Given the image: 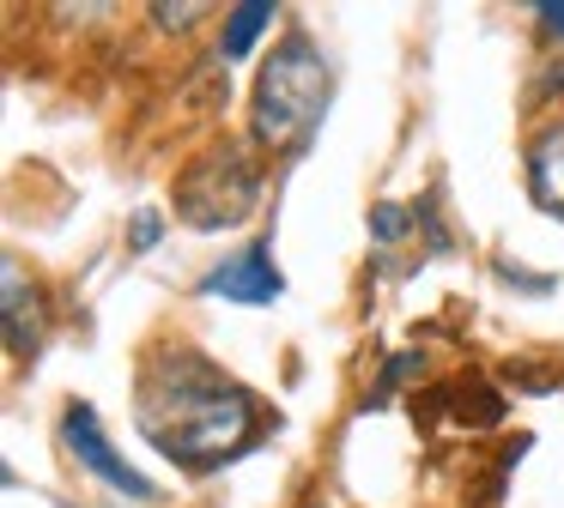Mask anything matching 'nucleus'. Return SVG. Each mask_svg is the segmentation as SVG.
I'll return each instance as SVG.
<instances>
[{"label":"nucleus","instance_id":"nucleus-5","mask_svg":"<svg viewBox=\"0 0 564 508\" xmlns=\"http://www.w3.org/2000/svg\"><path fill=\"white\" fill-rule=\"evenodd\" d=\"M200 290H207V297H225V302L261 309V302H273L285 290V278H280V261H273L268 242H249V249H237L231 261L213 266V273L200 278Z\"/></svg>","mask_w":564,"mask_h":508},{"label":"nucleus","instance_id":"nucleus-12","mask_svg":"<svg viewBox=\"0 0 564 508\" xmlns=\"http://www.w3.org/2000/svg\"><path fill=\"white\" fill-rule=\"evenodd\" d=\"M159 230H164L159 218H152V212H140V218H134V249H152V242H159Z\"/></svg>","mask_w":564,"mask_h":508},{"label":"nucleus","instance_id":"nucleus-6","mask_svg":"<svg viewBox=\"0 0 564 508\" xmlns=\"http://www.w3.org/2000/svg\"><path fill=\"white\" fill-rule=\"evenodd\" d=\"M528 194L564 218V121H546L528 140Z\"/></svg>","mask_w":564,"mask_h":508},{"label":"nucleus","instance_id":"nucleus-7","mask_svg":"<svg viewBox=\"0 0 564 508\" xmlns=\"http://www.w3.org/2000/svg\"><path fill=\"white\" fill-rule=\"evenodd\" d=\"M0 290H7V345H13V357H31V351L43 345V302H37V290H25V273H19L13 261L0 266Z\"/></svg>","mask_w":564,"mask_h":508},{"label":"nucleus","instance_id":"nucleus-4","mask_svg":"<svg viewBox=\"0 0 564 508\" xmlns=\"http://www.w3.org/2000/svg\"><path fill=\"white\" fill-rule=\"evenodd\" d=\"M62 442H67V454H74V460H79V466H86L98 484H110L116 496H134V503H152V496H159V484L140 478V472L128 466L122 454H116V442L104 435L98 411H91L86 399H74V406L62 411Z\"/></svg>","mask_w":564,"mask_h":508},{"label":"nucleus","instance_id":"nucleus-10","mask_svg":"<svg viewBox=\"0 0 564 508\" xmlns=\"http://www.w3.org/2000/svg\"><path fill=\"white\" fill-rule=\"evenodd\" d=\"M534 19L546 24V31L558 36V43H564V0H540V7H534Z\"/></svg>","mask_w":564,"mask_h":508},{"label":"nucleus","instance_id":"nucleus-1","mask_svg":"<svg viewBox=\"0 0 564 508\" xmlns=\"http://www.w3.org/2000/svg\"><path fill=\"white\" fill-rule=\"evenodd\" d=\"M140 435L176 466L213 472L261 435V406L207 357L176 351L164 363H147L140 375Z\"/></svg>","mask_w":564,"mask_h":508},{"label":"nucleus","instance_id":"nucleus-11","mask_svg":"<svg viewBox=\"0 0 564 508\" xmlns=\"http://www.w3.org/2000/svg\"><path fill=\"white\" fill-rule=\"evenodd\" d=\"M200 12H207V7H152V19H159V24H195Z\"/></svg>","mask_w":564,"mask_h":508},{"label":"nucleus","instance_id":"nucleus-3","mask_svg":"<svg viewBox=\"0 0 564 508\" xmlns=\"http://www.w3.org/2000/svg\"><path fill=\"white\" fill-rule=\"evenodd\" d=\"M256 200H261V169L231 140L213 145L207 157H195L176 181V212H183L188 230H231Z\"/></svg>","mask_w":564,"mask_h":508},{"label":"nucleus","instance_id":"nucleus-2","mask_svg":"<svg viewBox=\"0 0 564 508\" xmlns=\"http://www.w3.org/2000/svg\"><path fill=\"white\" fill-rule=\"evenodd\" d=\"M322 103H328V60L310 43L304 31H292L280 48L268 55L256 79V109H249V128H256L261 145L273 152H297L316 128Z\"/></svg>","mask_w":564,"mask_h":508},{"label":"nucleus","instance_id":"nucleus-9","mask_svg":"<svg viewBox=\"0 0 564 508\" xmlns=\"http://www.w3.org/2000/svg\"><path fill=\"white\" fill-rule=\"evenodd\" d=\"M401 218H406L401 206H377V236H382V242H394V236H401V230H406Z\"/></svg>","mask_w":564,"mask_h":508},{"label":"nucleus","instance_id":"nucleus-8","mask_svg":"<svg viewBox=\"0 0 564 508\" xmlns=\"http://www.w3.org/2000/svg\"><path fill=\"white\" fill-rule=\"evenodd\" d=\"M273 24V7L268 0H249V7H237L231 19H225V36H219V48H225V60H237V55H249L256 48V36Z\"/></svg>","mask_w":564,"mask_h":508}]
</instances>
